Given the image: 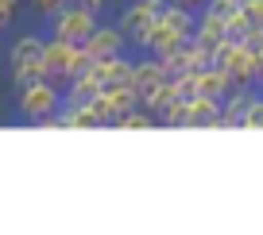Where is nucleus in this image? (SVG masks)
<instances>
[{
    "label": "nucleus",
    "instance_id": "1",
    "mask_svg": "<svg viewBox=\"0 0 263 235\" xmlns=\"http://www.w3.org/2000/svg\"><path fill=\"white\" fill-rule=\"evenodd\" d=\"M43 42H47L43 31H20V35H12V42L4 47V58H8V81L16 85V89L47 77V70H43Z\"/></svg>",
    "mask_w": 263,
    "mask_h": 235
},
{
    "label": "nucleus",
    "instance_id": "2",
    "mask_svg": "<svg viewBox=\"0 0 263 235\" xmlns=\"http://www.w3.org/2000/svg\"><path fill=\"white\" fill-rule=\"evenodd\" d=\"M194 8H186V4H166L163 12L155 16V24H151L147 31V42H143V50L147 54H166V50L182 47V42H190V35H194Z\"/></svg>",
    "mask_w": 263,
    "mask_h": 235
},
{
    "label": "nucleus",
    "instance_id": "3",
    "mask_svg": "<svg viewBox=\"0 0 263 235\" xmlns=\"http://www.w3.org/2000/svg\"><path fill=\"white\" fill-rule=\"evenodd\" d=\"M97 24H101V12L85 8L82 0H66L58 12H50V16H47L50 39H66V42H78V47L89 39V31Z\"/></svg>",
    "mask_w": 263,
    "mask_h": 235
},
{
    "label": "nucleus",
    "instance_id": "4",
    "mask_svg": "<svg viewBox=\"0 0 263 235\" xmlns=\"http://www.w3.org/2000/svg\"><path fill=\"white\" fill-rule=\"evenodd\" d=\"M58 108H62V89H58L54 81H47V77L16 89V116L24 123H35V127H39V123L50 120Z\"/></svg>",
    "mask_w": 263,
    "mask_h": 235
},
{
    "label": "nucleus",
    "instance_id": "5",
    "mask_svg": "<svg viewBox=\"0 0 263 235\" xmlns=\"http://www.w3.org/2000/svg\"><path fill=\"white\" fill-rule=\"evenodd\" d=\"M89 66V58H85V50L78 47V42H66V39H50L43 42V70H47V81H54L58 89H62L70 77H78V73Z\"/></svg>",
    "mask_w": 263,
    "mask_h": 235
},
{
    "label": "nucleus",
    "instance_id": "6",
    "mask_svg": "<svg viewBox=\"0 0 263 235\" xmlns=\"http://www.w3.org/2000/svg\"><path fill=\"white\" fill-rule=\"evenodd\" d=\"M166 4H171V0H124V8L116 12V27H120L124 39H128V50H143L151 24H155V16Z\"/></svg>",
    "mask_w": 263,
    "mask_h": 235
},
{
    "label": "nucleus",
    "instance_id": "7",
    "mask_svg": "<svg viewBox=\"0 0 263 235\" xmlns=\"http://www.w3.org/2000/svg\"><path fill=\"white\" fill-rule=\"evenodd\" d=\"M213 62L232 77V85H252V77H255V50L248 47V42H240V39L221 42L217 54H213Z\"/></svg>",
    "mask_w": 263,
    "mask_h": 235
},
{
    "label": "nucleus",
    "instance_id": "8",
    "mask_svg": "<svg viewBox=\"0 0 263 235\" xmlns=\"http://www.w3.org/2000/svg\"><path fill=\"white\" fill-rule=\"evenodd\" d=\"M136 104H140L136 85H105V89L93 97V112H97L101 127H112V123L120 120L124 112H132Z\"/></svg>",
    "mask_w": 263,
    "mask_h": 235
},
{
    "label": "nucleus",
    "instance_id": "9",
    "mask_svg": "<svg viewBox=\"0 0 263 235\" xmlns=\"http://www.w3.org/2000/svg\"><path fill=\"white\" fill-rule=\"evenodd\" d=\"M82 50H85V58H89V62H101V58H108V54L128 50V39H124V31L116 27V19H112V24H108V19H101V24L89 31V39L82 42Z\"/></svg>",
    "mask_w": 263,
    "mask_h": 235
},
{
    "label": "nucleus",
    "instance_id": "10",
    "mask_svg": "<svg viewBox=\"0 0 263 235\" xmlns=\"http://www.w3.org/2000/svg\"><path fill=\"white\" fill-rule=\"evenodd\" d=\"M190 42H197L201 50H209V54H217V47L221 42H229V27H224V16L213 8H197L194 16V35H190Z\"/></svg>",
    "mask_w": 263,
    "mask_h": 235
},
{
    "label": "nucleus",
    "instance_id": "11",
    "mask_svg": "<svg viewBox=\"0 0 263 235\" xmlns=\"http://www.w3.org/2000/svg\"><path fill=\"white\" fill-rule=\"evenodd\" d=\"M186 127H205V131L224 127V120H221V100H217V97H205V93H194V97L186 100Z\"/></svg>",
    "mask_w": 263,
    "mask_h": 235
},
{
    "label": "nucleus",
    "instance_id": "12",
    "mask_svg": "<svg viewBox=\"0 0 263 235\" xmlns=\"http://www.w3.org/2000/svg\"><path fill=\"white\" fill-rule=\"evenodd\" d=\"M93 73H97L101 89L105 85H132V70H136V54H128V50H120V54H108L101 58V62H89Z\"/></svg>",
    "mask_w": 263,
    "mask_h": 235
},
{
    "label": "nucleus",
    "instance_id": "13",
    "mask_svg": "<svg viewBox=\"0 0 263 235\" xmlns=\"http://www.w3.org/2000/svg\"><path fill=\"white\" fill-rule=\"evenodd\" d=\"M259 100V89L255 85H232L229 93L221 97V120L224 127H240V120H244V112Z\"/></svg>",
    "mask_w": 263,
    "mask_h": 235
},
{
    "label": "nucleus",
    "instance_id": "14",
    "mask_svg": "<svg viewBox=\"0 0 263 235\" xmlns=\"http://www.w3.org/2000/svg\"><path fill=\"white\" fill-rule=\"evenodd\" d=\"M97 93H101V81H97V73H93V66H85L78 77H70L62 85V104H93Z\"/></svg>",
    "mask_w": 263,
    "mask_h": 235
},
{
    "label": "nucleus",
    "instance_id": "15",
    "mask_svg": "<svg viewBox=\"0 0 263 235\" xmlns=\"http://www.w3.org/2000/svg\"><path fill=\"white\" fill-rule=\"evenodd\" d=\"M166 77V70H163V58L159 54H147V50H140L136 54V70H132V85H136V93H147L151 85H159Z\"/></svg>",
    "mask_w": 263,
    "mask_h": 235
},
{
    "label": "nucleus",
    "instance_id": "16",
    "mask_svg": "<svg viewBox=\"0 0 263 235\" xmlns=\"http://www.w3.org/2000/svg\"><path fill=\"white\" fill-rule=\"evenodd\" d=\"M174 100H178V89H174V77H163L159 85H151V89L140 97V104L147 108V112H155V116H159V112H166V108H171Z\"/></svg>",
    "mask_w": 263,
    "mask_h": 235
},
{
    "label": "nucleus",
    "instance_id": "17",
    "mask_svg": "<svg viewBox=\"0 0 263 235\" xmlns=\"http://www.w3.org/2000/svg\"><path fill=\"white\" fill-rule=\"evenodd\" d=\"M116 131H151V127H159V116L155 112H147L143 104H136L132 112H124L120 120L112 123Z\"/></svg>",
    "mask_w": 263,
    "mask_h": 235
},
{
    "label": "nucleus",
    "instance_id": "18",
    "mask_svg": "<svg viewBox=\"0 0 263 235\" xmlns=\"http://www.w3.org/2000/svg\"><path fill=\"white\" fill-rule=\"evenodd\" d=\"M224 27H229V39H244L248 27H252V19H248L244 8H236V12H229V16H224Z\"/></svg>",
    "mask_w": 263,
    "mask_h": 235
},
{
    "label": "nucleus",
    "instance_id": "19",
    "mask_svg": "<svg viewBox=\"0 0 263 235\" xmlns=\"http://www.w3.org/2000/svg\"><path fill=\"white\" fill-rule=\"evenodd\" d=\"M20 4H24V0H0V35L16 27V19H20Z\"/></svg>",
    "mask_w": 263,
    "mask_h": 235
},
{
    "label": "nucleus",
    "instance_id": "20",
    "mask_svg": "<svg viewBox=\"0 0 263 235\" xmlns=\"http://www.w3.org/2000/svg\"><path fill=\"white\" fill-rule=\"evenodd\" d=\"M240 127H263V100H255V104H252V108L244 112Z\"/></svg>",
    "mask_w": 263,
    "mask_h": 235
},
{
    "label": "nucleus",
    "instance_id": "21",
    "mask_svg": "<svg viewBox=\"0 0 263 235\" xmlns=\"http://www.w3.org/2000/svg\"><path fill=\"white\" fill-rule=\"evenodd\" d=\"M27 4H31V12H35V16H43V19H47L50 12H58V8H62L66 0H27Z\"/></svg>",
    "mask_w": 263,
    "mask_h": 235
},
{
    "label": "nucleus",
    "instance_id": "22",
    "mask_svg": "<svg viewBox=\"0 0 263 235\" xmlns=\"http://www.w3.org/2000/svg\"><path fill=\"white\" fill-rule=\"evenodd\" d=\"M205 8H213V12H221V16H229V12L244 8V0H205Z\"/></svg>",
    "mask_w": 263,
    "mask_h": 235
},
{
    "label": "nucleus",
    "instance_id": "23",
    "mask_svg": "<svg viewBox=\"0 0 263 235\" xmlns=\"http://www.w3.org/2000/svg\"><path fill=\"white\" fill-rule=\"evenodd\" d=\"M244 12L252 24H263V0H244Z\"/></svg>",
    "mask_w": 263,
    "mask_h": 235
},
{
    "label": "nucleus",
    "instance_id": "24",
    "mask_svg": "<svg viewBox=\"0 0 263 235\" xmlns=\"http://www.w3.org/2000/svg\"><path fill=\"white\" fill-rule=\"evenodd\" d=\"M82 4H85V8H93V12H101V16H105V8L112 4V0H82Z\"/></svg>",
    "mask_w": 263,
    "mask_h": 235
},
{
    "label": "nucleus",
    "instance_id": "25",
    "mask_svg": "<svg viewBox=\"0 0 263 235\" xmlns=\"http://www.w3.org/2000/svg\"><path fill=\"white\" fill-rule=\"evenodd\" d=\"M174 4H186V8H194V12H197V8H205V0H174Z\"/></svg>",
    "mask_w": 263,
    "mask_h": 235
},
{
    "label": "nucleus",
    "instance_id": "26",
    "mask_svg": "<svg viewBox=\"0 0 263 235\" xmlns=\"http://www.w3.org/2000/svg\"><path fill=\"white\" fill-rule=\"evenodd\" d=\"M259 100H263V85H259Z\"/></svg>",
    "mask_w": 263,
    "mask_h": 235
},
{
    "label": "nucleus",
    "instance_id": "27",
    "mask_svg": "<svg viewBox=\"0 0 263 235\" xmlns=\"http://www.w3.org/2000/svg\"><path fill=\"white\" fill-rule=\"evenodd\" d=\"M0 50H4V42H0Z\"/></svg>",
    "mask_w": 263,
    "mask_h": 235
}]
</instances>
